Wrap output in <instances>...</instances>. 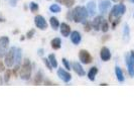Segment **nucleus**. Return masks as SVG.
Wrapping results in <instances>:
<instances>
[{
  "instance_id": "obj_19",
  "label": "nucleus",
  "mask_w": 134,
  "mask_h": 121,
  "mask_svg": "<svg viewBox=\"0 0 134 121\" xmlns=\"http://www.w3.org/2000/svg\"><path fill=\"white\" fill-rule=\"evenodd\" d=\"M97 73H98V68L97 67L91 68V70H90V71H89V73H88V78H89L91 81H94Z\"/></svg>"
},
{
  "instance_id": "obj_12",
  "label": "nucleus",
  "mask_w": 134,
  "mask_h": 121,
  "mask_svg": "<svg viewBox=\"0 0 134 121\" xmlns=\"http://www.w3.org/2000/svg\"><path fill=\"white\" fill-rule=\"evenodd\" d=\"M103 17L99 15V16H96L93 20V22H92V27L94 28L95 30H99L101 28V24H102V21H103Z\"/></svg>"
},
{
  "instance_id": "obj_38",
  "label": "nucleus",
  "mask_w": 134,
  "mask_h": 121,
  "mask_svg": "<svg viewBox=\"0 0 134 121\" xmlns=\"http://www.w3.org/2000/svg\"><path fill=\"white\" fill-rule=\"evenodd\" d=\"M129 57H130V59H131V60H132V63L134 64V52L133 51L130 52V56H129Z\"/></svg>"
},
{
  "instance_id": "obj_1",
  "label": "nucleus",
  "mask_w": 134,
  "mask_h": 121,
  "mask_svg": "<svg viewBox=\"0 0 134 121\" xmlns=\"http://www.w3.org/2000/svg\"><path fill=\"white\" fill-rule=\"evenodd\" d=\"M89 16L88 10L86 7L83 6H77L73 10V20L75 22H83L84 20L87 19V17Z\"/></svg>"
},
{
  "instance_id": "obj_20",
  "label": "nucleus",
  "mask_w": 134,
  "mask_h": 121,
  "mask_svg": "<svg viewBox=\"0 0 134 121\" xmlns=\"http://www.w3.org/2000/svg\"><path fill=\"white\" fill-rule=\"evenodd\" d=\"M42 80H43V75L41 72H38L34 78V85H40L42 83Z\"/></svg>"
},
{
  "instance_id": "obj_30",
  "label": "nucleus",
  "mask_w": 134,
  "mask_h": 121,
  "mask_svg": "<svg viewBox=\"0 0 134 121\" xmlns=\"http://www.w3.org/2000/svg\"><path fill=\"white\" fill-rule=\"evenodd\" d=\"M84 29H85V31L86 32H89L91 29H92V22H86L85 23V26H84Z\"/></svg>"
},
{
  "instance_id": "obj_14",
  "label": "nucleus",
  "mask_w": 134,
  "mask_h": 121,
  "mask_svg": "<svg viewBox=\"0 0 134 121\" xmlns=\"http://www.w3.org/2000/svg\"><path fill=\"white\" fill-rule=\"evenodd\" d=\"M81 40H82V36H81V34L79 31L75 30V31L72 32V34H71V40H72V42H73L74 45H79Z\"/></svg>"
},
{
  "instance_id": "obj_43",
  "label": "nucleus",
  "mask_w": 134,
  "mask_h": 121,
  "mask_svg": "<svg viewBox=\"0 0 134 121\" xmlns=\"http://www.w3.org/2000/svg\"><path fill=\"white\" fill-rule=\"evenodd\" d=\"M57 2H59V3H63V0H57Z\"/></svg>"
},
{
  "instance_id": "obj_23",
  "label": "nucleus",
  "mask_w": 134,
  "mask_h": 121,
  "mask_svg": "<svg viewBox=\"0 0 134 121\" xmlns=\"http://www.w3.org/2000/svg\"><path fill=\"white\" fill-rule=\"evenodd\" d=\"M48 60L51 62V64H52V66L53 68H57L58 67V62H57V59H55V57H54V54H49L48 56Z\"/></svg>"
},
{
  "instance_id": "obj_40",
  "label": "nucleus",
  "mask_w": 134,
  "mask_h": 121,
  "mask_svg": "<svg viewBox=\"0 0 134 121\" xmlns=\"http://www.w3.org/2000/svg\"><path fill=\"white\" fill-rule=\"evenodd\" d=\"M44 84H46V85H54V84H53L52 82H49V81H46Z\"/></svg>"
},
{
  "instance_id": "obj_29",
  "label": "nucleus",
  "mask_w": 134,
  "mask_h": 121,
  "mask_svg": "<svg viewBox=\"0 0 134 121\" xmlns=\"http://www.w3.org/2000/svg\"><path fill=\"white\" fill-rule=\"evenodd\" d=\"M10 77H11V71L10 70H7L6 72H5V75H4V82L8 83L9 80H10Z\"/></svg>"
},
{
  "instance_id": "obj_24",
  "label": "nucleus",
  "mask_w": 134,
  "mask_h": 121,
  "mask_svg": "<svg viewBox=\"0 0 134 121\" xmlns=\"http://www.w3.org/2000/svg\"><path fill=\"white\" fill-rule=\"evenodd\" d=\"M101 29L103 32H107L108 29H109V24H108V21L105 19H103L102 21V24H101Z\"/></svg>"
},
{
  "instance_id": "obj_31",
  "label": "nucleus",
  "mask_w": 134,
  "mask_h": 121,
  "mask_svg": "<svg viewBox=\"0 0 134 121\" xmlns=\"http://www.w3.org/2000/svg\"><path fill=\"white\" fill-rule=\"evenodd\" d=\"M42 60H43V63H44V65L47 66V69H48L49 71H52V70H53V69H52V68H53V66H52V64H51L49 60H47V59H43Z\"/></svg>"
},
{
  "instance_id": "obj_11",
  "label": "nucleus",
  "mask_w": 134,
  "mask_h": 121,
  "mask_svg": "<svg viewBox=\"0 0 134 121\" xmlns=\"http://www.w3.org/2000/svg\"><path fill=\"white\" fill-rule=\"evenodd\" d=\"M126 65H127V70H128L129 75H130V77L133 78L134 77V64L132 63V60H131L129 56L126 57Z\"/></svg>"
},
{
  "instance_id": "obj_35",
  "label": "nucleus",
  "mask_w": 134,
  "mask_h": 121,
  "mask_svg": "<svg viewBox=\"0 0 134 121\" xmlns=\"http://www.w3.org/2000/svg\"><path fill=\"white\" fill-rule=\"evenodd\" d=\"M119 22H120V17H119V18H116L115 20H113V21H112V27H113V28H115V27H116V25H117Z\"/></svg>"
},
{
  "instance_id": "obj_15",
  "label": "nucleus",
  "mask_w": 134,
  "mask_h": 121,
  "mask_svg": "<svg viewBox=\"0 0 134 121\" xmlns=\"http://www.w3.org/2000/svg\"><path fill=\"white\" fill-rule=\"evenodd\" d=\"M8 45H9V38H8L7 36H2V37H0V50L6 51Z\"/></svg>"
},
{
  "instance_id": "obj_13",
  "label": "nucleus",
  "mask_w": 134,
  "mask_h": 121,
  "mask_svg": "<svg viewBox=\"0 0 134 121\" xmlns=\"http://www.w3.org/2000/svg\"><path fill=\"white\" fill-rule=\"evenodd\" d=\"M110 7V1L108 0H102L99 4V10L101 13H106L108 8Z\"/></svg>"
},
{
  "instance_id": "obj_39",
  "label": "nucleus",
  "mask_w": 134,
  "mask_h": 121,
  "mask_svg": "<svg viewBox=\"0 0 134 121\" xmlns=\"http://www.w3.org/2000/svg\"><path fill=\"white\" fill-rule=\"evenodd\" d=\"M38 54H40V56H42V54H43V50H42V48L38 50Z\"/></svg>"
},
{
  "instance_id": "obj_2",
  "label": "nucleus",
  "mask_w": 134,
  "mask_h": 121,
  "mask_svg": "<svg viewBox=\"0 0 134 121\" xmlns=\"http://www.w3.org/2000/svg\"><path fill=\"white\" fill-rule=\"evenodd\" d=\"M125 11H126V7H125L124 4L120 3V4L115 5V6H113L111 12L109 14V20L112 22L114 17L115 18H119V17H121L123 14L125 13Z\"/></svg>"
},
{
  "instance_id": "obj_6",
  "label": "nucleus",
  "mask_w": 134,
  "mask_h": 121,
  "mask_svg": "<svg viewBox=\"0 0 134 121\" xmlns=\"http://www.w3.org/2000/svg\"><path fill=\"white\" fill-rule=\"evenodd\" d=\"M34 23H35L36 27H38L41 30H44L47 28V22L46 21L44 17L41 15H36L34 17Z\"/></svg>"
},
{
  "instance_id": "obj_33",
  "label": "nucleus",
  "mask_w": 134,
  "mask_h": 121,
  "mask_svg": "<svg viewBox=\"0 0 134 121\" xmlns=\"http://www.w3.org/2000/svg\"><path fill=\"white\" fill-rule=\"evenodd\" d=\"M20 69H19V65H16L15 67H14V69H13V71H12V73H13V75H14V77L16 78L17 77V75H18V71H19Z\"/></svg>"
},
{
  "instance_id": "obj_4",
  "label": "nucleus",
  "mask_w": 134,
  "mask_h": 121,
  "mask_svg": "<svg viewBox=\"0 0 134 121\" xmlns=\"http://www.w3.org/2000/svg\"><path fill=\"white\" fill-rule=\"evenodd\" d=\"M15 51H16L15 47H11L9 52L5 54V65L8 68L12 67L15 62Z\"/></svg>"
},
{
  "instance_id": "obj_34",
  "label": "nucleus",
  "mask_w": 134,
  "mask_h": 121,
  "mask_svg": "<svg viewBox=\"0 0 134 121\" xmlns=\"http://www.w3.org/2000/svg\"><path fill=\"white\" fill-rule=\"evenodd\" d=\"M62 62H63V65L65 66V68H66L67 70H71V69H70V68H71L70 67V64H69V62H68L67 59H63Z\"/></svg>"
},
{
  "instance_id": "obj_16",
  "label": "nucleus",
  "mask_w": 134,
  "mask_h": 121,
  "mask_svg": "<svg viewBox=\"0 0 134 121\" xmlns=\"http://www.w3.org/2000/svg\"><path fill=\"white\" fill-rule=\"evenodd\" d=\"M87 10H88V12H89V15H90V16L94 15L95 12H96V4H95L94 2H92V1L88 2Z\"/></svg>"
},
{
  "instance_id": "obj_18",
  "label": "nucleus",
  "mask_w": 134,
  "mask_h": 121,
  "mask_svg": "<svg viewBox=\"0 0 134 121\" xmlns=\"http://www.w3.org/2000/svg\"><path fill=\"white\" fill-rule=\"evenodd\" d=\"M115 74L117 77V80L119 82H124V75H123L122 70L119 67H115Z\"/></svg>"
},
{
  "instance_id": "obj_28",
  "label": "nucleus",
  "mask_w": 134,
  "mask_h": 121,
  "mask_svg": "<svg viewBox=\"0 0 134 121\" xmlns=\"http://www.w3.org/2000/svg\"><path fill=\"white\" fill-rule=\"evenodd\" d=\"M63 4H65L68 8H71L75 4V0H63Z\"/></svg>"
},
{
  "instance_id": "obj_42",
  "label": "nucleus",
  "mask_w": 134,
  "mask_h": 121,
  "mask_svg": "<svg viewBox=\"0 0 134 121\" xmlns=\"http://www.w3.org/2000/svg\"><path fill=\"white\" fill-rule=\"evenodd\" d=\"M5 20H4V18H2V17H0V22H4Z\"/></svg>"
},
{
  "instance_id": "obj_44",
  "label": "nucleus",
  "mask_w": 134,
  "mask_h": 121,
  "mask_svg": "<svg viewBox=\"0 0 134 121\" xmlns=\"http://www.w3.org/2000/svg\"><path fill=\"white\" fill-rule=\"evenodd\" d=\"M112 1H114V2H118V1H121V0H112Z\"/></svg>"
},
{
  "instance_id": "obj_25",
  "label": "nucleus",
  "mask_w": 134,
  "mask_h": 121,
  "mask_svg": "<svg viewBox=\"0 0 134 121\" xmlns=\"http://www.w3.org/2000/svg\"><path fill=\"white\" fill-rule=\"evenodd\" d=\"M29 8H30V11L31 12H37V10H38V4L36 2H31L29 4Z\"/></svg>"
},
{
  "instance_id": "obj_10",
  "label": "nucleus",
  "mask_w": 134,
  "mask_h": 121,
  "mask_svg": "<svg viewBox=\"0 0 134 121\" xmlns=\"http://www.w3.org/2000/svg\"><path fill=\"white\" fill-rule=\"evenodd\" d=\"M60 34H62V35L64 37H67V36L70 35V34H71V27H70L69 24L64 22V23L60 24Z\"/></svg>"
},
{
  "instance_id": "obj_22",
  "label": "nucleus",
  "mask_w": 134,
  "mask_h": 121,
  "mask_svg": "<svg viewBox=\"0 0 134 121\" xmlns=\"http://www.w3.org/2000/svg\"><path fill=\"white\" fill-rule=\"evenodd\" d=\"M20 63H21V50L16 48V51H15V64L20 65Z\"/></svg>"
},
{
  "instance_id": "obj_37",
  "label": "nucleus",
  "mask_w": 134,
  "mask_h": 121,
  "mask_svg": "<svg viewBox=\"0 0 134 121\" xmlns=\"http://www.w3.org/2000/svg\"><path fill=\"white\" fill-rule=\"evenodd\" d=\"M4 70H5V68H4V65H3V63L0 60V72H4Z\"/></svg>"
},
{
  "instance_id": "obj_5",
  "label": "nucleus",
  "mask_w": 134,
  "mask_h": 121,
  "mask_svg": "<svg viewBox=\"0 0 134 121\" xmlns=\"http://www.w3.org/2000/svg\"><path fill=\"white\" fill-rule=\"evenodd\" d=\"M79 58H80V60L85 64V65H88V64H91L93 62V58L92 56L90 54V53L86 51V50H81L79 52Z\"/></svg>"
},
{
  "instance_id": "obj_36",
  "label": "nucleus",
  "mask_w": 134,
  "mask_h": 121,
  "mask_svg": "<svg viewBox=\"0 0 134 121\" xmlns=\"http://www.w3.org/2000/svg\"><path fill=\"white\" fill-rule=\"evenodd\" d=\"M67 17H68V19H70V20L73 19V11H69V12H68Z\"/></svg>"
},
{
  "instance_id": "obj_32",
  "label": "nucleus",
  "mask_w": 134,
  "mask_h": 121,
  "mask_svg": "<svg viewBox=\"0 0 134 121\" xmlns=\"http://www.w3.org/2000/svg\"><path fill=\"white\" fill-rule=\"evenodd\" d=\"M34 34H35V30H34V29H30V30H28V31H27L26 37L27 38H31V37L34 35Z\"/></svg>"
},
{
  "instance_id": "obj_8",
  "label": "nucleus",
  "mask_w": 134,
  "mask_h": 121,
  "mask_svg": "<svg viewBox=\"0 0 134 121\" xmlns=\"http://www.w3.org/2000/svg\"><path fill=\"white\" fill-rule=\"evenodd\" d=\"M100 57H101V60H104V62H108V60L111 59V53H110V51H109L108 47H103L101 48Z\"/></svg>"
},
{
  "instance_id": "obj_17",
  "label": "nucleus",
  "mask_w": 134,
  "mask_h": 121,
  "mask_svg": "<svg viewBox=\"0 0 134 121\" xmlns=\"http://www.w3.org/2000/svg\"><path fill=\"white\" fill-rule=\"evenodd\" d=\"M51 45H52V47L54 50H60L62 47V40L59 37H55L51 41Z\"/></svg>"
},
{
  "instance_id": "obj_26",
  "label": "nucleus",
  "mask_w": 134,
  "mask_h": 121,
  "mask_svg": "<svg viewBox=\"0 0 134 121\" xmlns=\"http://www.w3.org/2000/svg\"><path fill=\"white\" fill-rule=\"evenodd\" d=\"M49 10L52 12H54V13H59V12H60V7L58 4H53L52 6L49 7Z\"/></svg>"
},
{
  "instance_id": "obj_7",
  "label": "nucleus",
  "mask_w": 134,
  "mask_h": 121,
  "mask_svg": "<svg viewBox=\"0 0 134 121\" xmlns=\"http://www.w3.org/2000/svg\"><path fill=\"white\" fill-rule=\"evenodd\" d=\"M58 76L62 81L66 82V83H69L70 81L72 80V75L70 74L69 72L65 71L64 69H59L58 70Z\"/></svg>"
},
{
  "instance_id": "obj_3",
  "label": "nucleus",
  "mask_w": 134,
  "mask_h": 121,
  "mask_svg": "<svg viewBox=\"0 0 134 121\" xmlns=\"http://www.w3.org/2000/svg\"><path fill=\"white\" fill-rule=\"evenodd\" d=\"M31 77V64L28 59L24 60V63L20 69V78L22 80H29Z\"/></svg>"
},
{
  "instance_id": "obj_9",
  "label": "nucleus",
  "mask_w": 134,
  "mask_h": 121,
  "mask_svg": "<svg viewBox=\"0 0 134 121\" xmlns=\"http://www.w3.org/2000/svg\"><path fill=\"white\" fill-rule=\"evenodd\" d=\"M72 68H73V70L76 72V74H78L79 76H81V77L85 76V74H86L85 71H84V69H83V67L81 66L79 63H76V62L72 63Z\"/></svg>"
},
{
  "instance_id": "obj_21",
  "label": "nucleus",
  "mask_w": 134,
  "mask_h": 121,
  "mask_svg": "<svg viewBox=\"0 0 134 121\" xmlns=\"http://www.w3.org/2000/svg\"><path fill=\"white\" fill-rule=\"evenodd\" d=\"M49 21H51V25H52V27H53L54 29H58L59 26L60 25L59 19H58V18H55V17H52Z\"/></svg>"
},
{
  "instance_id": "obj_41",
  "label": "nucleus",
  "mask_w": 134,
  "mask_h": 121,
  "mask_svg": "<svg viewBox=\"0 0 134 121\" xmlns=\"http://www.w3.org/2000/svg\"><path fill=\"white\" fill-rule=\"evenodd\" d=\"M3 84V80H2V77H0V85Z\"/></svg>"
},
{
  "instance_id": "obj_45",
  "label": "nucleus",
  "mask_w": 134,
  "mask_h": 121,
  "mask_svg": "<svg viewBox=\"0 0 134 121\" xmlns=\"http://www.w3.org/2000/svg\"><path fill=\"white\" fill-rule=\"evenodd\" d=\"M130 1H131V2H132V3H134V0H130Z\"/></svg>"
},
{
  "instance_id": "obj_27",
  "label": "nucleus",
  "mask_w": 134,
  "mask_h": 121,
  "mask_svg": "<svg viewBox=\"0 0 134 121\" xmlns=\"http://www.w3.org/2000/svg\"><path fill=\"white\" fill-rule=\"evenodd\" d=\"M123 36H124V40H129V26H128V24H125V26H124Z\"/></svg>"
}]
</instances>
